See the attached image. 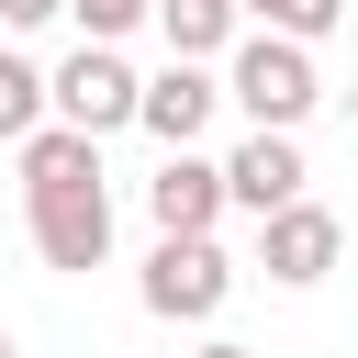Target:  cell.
Instances as JSON below:
<instances>
[{"label": "cell", "instance_id": "6da1fadb", "mask_svg": "<svg viewBox=\"0 0 358 358\" xmlns=\"http://www.w3.org/2000/svg\"><path fill=\"white\" fill-rule=\"evenodd\" d=\"M213 90L257 123V134H302V112L324 101V67H313V45H280V34H235L224 56H213Z\"/></svg>", "mask_w": 358, "mask_h": 358}, {"label": "cell", "instance_id": "7a4b0ae2", "mask_svg": "<svg viewBox=\"0 0 358 358\" xmlns=\"http://www.w3.org/2000/svg\"><path fill=\"white\" fill-rule=\"evenodd\" d=\"M224 291H235V257H224L213 235H157V257H145V280H134V302H145L157 324H213Z\"/></svg>", "mask_w": 358, "mask_h": 358}, {"label": "cell", "instance_id": "3957f363", "mask_svg": "<svg viewBox=\"0 0 358 358\" xmlns=\"http://www.w3.org/2000/svg\"><path fill=\"white\" fill-rule=\"evenodd\" d=\"M45 123H67V134H123L134 123V67H123V45H78L67 67H45Z\"/></svg>", "mask_w": 358, "mask_h": 358}, {"label": "cell", "instance_id": "277c9868", "mask_svg": "<svg viewBox=\"0 0 358 358\" xmlns=\"http://www.w3.org/2000/svg\"><path fill=\"white\" fill-rule=\"evenodd\" d=\"M22 224H34V257L45 268H101L112 257V179H67V190H22Z\"/></svg>", "mask_w": 358, "mask_h": 358}, {"label": "cell", "instance_id": "5b68a950", "mask_svg": "<svg viewBox=\"0 0 358 358\" xmlns=\"http://www.w3.org/2000/svg\"><path fill=\"white\" fill-rule=\"evenodd\" d=\"M336 257H347V224H336V213H324L313 190H302V201H280V213L257 224V268H268L280 291H313V280H324Z\"/></svg>", "mask_w": 358, "mask_h": 358}, {"label": "cell", "instance_id": "8992f818", "mask_svg": "<svg viewBox=\"0 0 358 358\" xmlns=\"http://www.w3.org/2000/svg\"><path fill=\"white\" fill-rule=\"evenodd\" d=\"M213 179H224V213H280V201H302L313 190V168H302V134H246L235 157H213Z\"/></svg>", "mask_w": 358, "mask_h": 358}, {"label": "cell", "instance_id": "52a82bcc", "mask_svg": "<svg viewBox=\"0 0 358 358\" xmlns=\"http://www.w3.org/2000/svg\"><path fill=\"white\" fill-rule=\"evenodd\" d=\"M213 101H224V90H213V67H179V56H168L157 78H134V123H145V134H157L168 157H179V145H201Z\"/></svg>", "mask_w": 358, "mask_h": 358}, {"label": "cell", "instance_id": "ba28073f", "mask_svg": "<svg viewBox=\"0 0 358 358\" xmlns=\"http://www.w3.org/2000/svg\"><path fill=\"white\" fill-rule=\"evenodd\" d=\"M145 213H157V235H213V224H224V179H213V157L179 145V157L145 179Z\"/></svg>", "mask_w": 358, "mask_h": 358}, {"label": "cell", "instance_id": "9c48e42d", "mask_svg": "<svg viewBox=\"0 0 358 358\" xmlns=\"http://www.w3.org/2000/svg\"><path fill=\"white\" fill-rule=\"evenodd\" d=\"M145 22L168 34V56H179V67H213V56L246 34V22H235V0H145Z\"/></svg>", "mask_w": 358, "mask_h": 358}, {"label": "cell", "instance_id": "30bf717a", "mask_svg": "<svg viewBox=\"0 0 358 358\" xmlns=\"http://www.w3.org/2000/svg\"><path fill=\"white\" fill-rule=\"evenodd\" d=\"M67 179H101V145L67 134V123H34L22 134V190H67Z\"/></svg>", "mask_w": 358, "mask_h": 358}, {"label": "cell", "instance_id": "8fae6325", "mask_svg": "<svg viewBox=\"0 0 358 358\" xmlns=\"http://www.w3.org/2000/svg\"><path fill=\"white\" fill-rule=\"evenodd\" d=\"M235 22H257V34H280V45H324V34L347 22V0H235Z\"/></svg>", "mask_w": 358, "mask_h": 358}, {"label": "cell", "instance_id": "7c38bea8", "mask_svg": "<svg viewBox=\"0 0 358 358\" xmlns=\"http://www.w3.org/2000/svg\"><path fill=\"white\" fill-rule=\"evenodd\" d=\"M34 123H45V67H34V56H11V45H0V145H22V134H34Z\"/></svg>", "mask_w": 358, "mask_h": 358}, {"label": "cell", "instance_id": "4fadbf2b", "mask_svg": "<svg viewBox=\"0 0 358 358\" xmlns=\"http://www.w3.org/2000/svg\"><path fill=\"white\" fill-rule=\"evenodd\" d=\"M67 11H78V34H90V45H123V34L145 22V0H67Z\"/></svg>", "mask_w": 358, "mask_h": 358}, {"label": "cell", "instance_id": "5bb4252c", "mask_svg": "<svg viewBox=\"0 0 358 358\" xmlns=\"http://www.w3.org/2000/svg\"><path fill=\"white\" fill-rule=\"evenodd\" d=\"M56 11H67V0H0V34H45Z\"/></svg>", "mask_w": 358, "mask_h": 358}, {"label": "cell", "instance_id": "9a60e30c", "mask_svg": "<svg viewBox=\"0 0 358 358\" xmlns=\"http://www.w3.org/2000/svg\"><path fill=\"white\" fill-rule=\"evenodd\" d=\"M190 358H257V347H235V336H213V347H190Z\"/></svg>", "mask_w": 358, "mask_h": 358}, {"label": "cell", "instance_id": "2e32d148", "mask_svg": "<svg viewBox=\"0 0 358 358\" xmlns=\"http://www.w3.org/2000/svg\"><path fill=\"white\" fill-rule=\"evenodd\" d=\"M0 358H11V336H0Z\"/></svg>", "mask_w": 358, "mask_h": 358}]
</instances>
